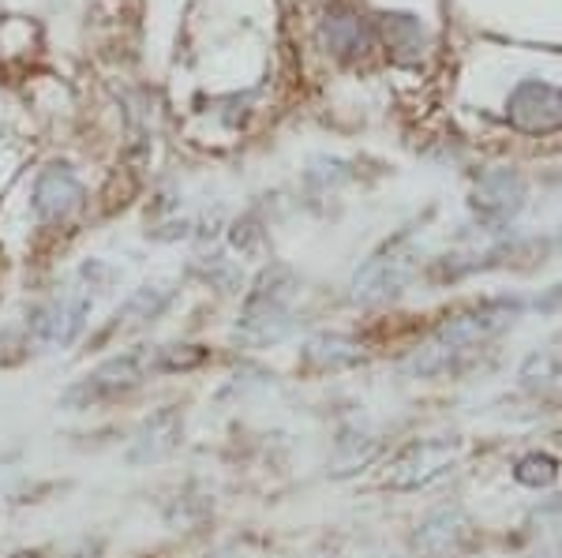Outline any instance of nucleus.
Listing matches in <instances>:
<instances>
[{"label":"nucleus","instance_id":"f257e3e1","mask_svg":"<svg viewBox=\"0 0 562 558\" xmlns=\"http://www.w3.org/2000/svg\"><path fill=\"white\" fill-rule=\"evenodd\" d=\"M521 311H525L521 296H487V300L473 304V308L447 315L431 330V338L420 349H413V356L405 360V372L420 375V379L450 372L458 356L476 353L480 345L498 338L506 327H514L521 319Z\"/></svg>","mask_w":562,"mask_h":558},{"label":"nucleus","instance_id":"f03ea898","mask_svg":"<svg viewBox=\"0 0 562 558\" xmlns=\"http://www.w3.org/2000/svg\"><path fill=\"white\" fill-rule=\"evenodd\" d=\"M301 293L296 285V274L289 266H267L256 277V285L244 296V308L237 319V338L244 345L262 349V345H274L293 330V300Z\"/></svg>","mask_w":562,"mask_h":558},{"label":"nucleus","instance_id":"7ed1b4c3","mask_svg":"<svg viewBox=\"0 0 562 558\" xmlns=\"http://www.w3.org/2000/svg\"><path fill=\"white\" fill-rule=\"evenodd\" d=\"M461 457V439L454 435H428L413 439L390 457L386 488L390 491H424L435 480H442Z\"/></svg>","mask_w":562,"mask_h":558},{"label":"nucleus","instance_id":"20e7f679","mask_svg":"<svg viewBox=\"0 0 562 558\" xmlns=\"http://www.w3.org/2000/svg\"><path fill=\"white\" fill-rule=\"evenodd\" d=\"M154 375H158L154 372V345L128 349V353L102 360L83 383L68 386L65 405H71V409H90V405H98L102 398H116L124 390H135V386L154 379Z\"/></svg>","mask_w":562,"mask_h":558},{"label":"nucleus","instance_id":"39448f33","mask_svg":"<svg viewBox=\"0 0 562 558\" xmlns=\"http://www.w3.org/2000/svg\"><path fill=\"white\" fill-rule=\"evenodd\" d=\"M525 203H529V184H525L518 169H506V166L480 173L473 195H469V206H473L476 221L487 232L510 229V221L525 210Z\"/></svg>","mask_w":562,"mask_h":558},{"label":"nucleus","instance_id":"423d86ee","mask_svg":"<svg viewBox=\"0 0 562 558\" xmlns=\"http://www.w3.org/2000/svg\"><path fill=\"white\" fill-rule=\"evenodd\" d=\"M473 544V517L461 502H442L416 521L409 547L416 558H454Z\"/></svg>","mask_w":562,"mask_h":558},{"label":"nucleus","instance_id":"0eeeda50","mask_svg":"<svg viewBox=\"0 0 562 558\" xmlns=\"http://www.w3.org/2000/svg\"><path fill=\"white\" fill-rule=\"evenodd\" d=\"M413 270H416V259L409 251L390 244L386 251L371 255L368 263L352 274V300L364 304V308L394 300V296H402L405 285L413 282Z\"/></svg>","mask_w":562,"mask_h":558},{"label":"nucleus","instance_id":"6e6552de","mask_svg":"<svg viewBox=\"0 0 562 558\" xmlns=\"http://www.w3.org/2000/svg\"><path fill=\"white\" fill-rule=\"evenodd\" d=\"M506 121L525 135H548L562 128V87L548 79H521L506 98Z\"/></svg>","mask_w":562,"mask_h":558},{"label":"nucleus","instance_id":"1a4fd4ad","mask_svg":"<svg viewBox=\"0 0 562 558\" xmlns=\"http://www.w3.org/2000/svg\"><path fill=\"white\" fill-rule=\"evenodd\" d=\"M87 315H90V296H83V293L57 296V300L42 304V308L31 315V334L38 345L71 349L79 338H83Z\"/></svg>","mask_w":562,"mask_h":558},{"label":"nucleus","instance_id":"9d476101","mask_svg":"<svg viewBox=\"0 0 562 558\" xmlns=\"http://www.w3.org/2000/svg\"><path fill=\"white\" fill-rule=\"evenodd\" d=\"M180 439H184V417H180V409H173V405H161V409H154L139 424V431H135L128 462L132 465L161 462V457H169L180 446Z\"/></svg>","mask_w":562,"mask_h":558},{"label":"nucleus","instance_id":"9b49d317","mask_svg":"<svg viewBox=\"0 0 562 558\" xmlns=\"http://www.w3.org/2000/svg\"><path fill=\"white\" fill-rule=\"evenodd\" d=\"M360 364H368V349L349 334H330L326 330V334L307 338L301 349V367L312 375H338Z\"/></svg>","mask_w":562,"mask_h":558},{"label":"nucleus","instance_id":"f8f14e48","mask_svg":"<svg viewBox=\"0 0 562 558\" xmlns=\"http://www.w3.org/2000/svg\"><path fill=\"white\" fill-rule=\"evenodd\" d=\"M79 203H83V184L68 166L45 169L38 184H34V214H38V221H65L68 214L79 210Z\"/></svg>","mask_w":562,"mask_h":558},{"label":"nucleus","instance_id":"ddd939ff","mask_svg":"<svg viewBox=\"0 0 562 558\" xmlns=\"http://www.w3.org/2000/svg\"><path fill=\"white\" fill-rule=\"evenodd\" d=\"M169 300H173V293L161 289V285H143V289H135L128 300L116 308L113 322L105 327V338L116 334V330H139V327H150L154 319H158L161 311L169 308Z\"/></svg>","mask_w":562,"mask_h":558},{"label":"nucleus","instance_id":"4468645a","mask_svg":"<svg viewBox=\"0 0 562 558\" xmlns=\"http://www.w3.org/2000/svg\"><path fill=\"white\" fill-rule=\"evenodd\" d=\"M379 457V439L368 435L360 428H346L334 443V457H330V472L334 476H352L364 465H371Z\"/></svg>","mask_w":562,"mask_h":558},{"label":"nucleus","instance_id":"2eb2a0df","mask_svg":"<svg viewBox=\"0 0 562 558\" xmlns=\"http://www.w3.org/2000/svg\"><path fill=\"white\" fill-rule=\"evenodd\" d=\"M323 45L330 53H338V57H360V53L371 45V31L364 20H357V15L338 12L323 23Z\"/></svg>","mask_w":562,"mask_h":558},{"label":"nucleus","instance_id":"dca6fc26","mask_svg":"<svg viewBox=\"0 0 562 558\" xmlns=\"http://www.w3.org/2000/svg\"><path fill=\"white\" fill-rule=\"evenodd\" d=\"M383 34L397 60H420L424 49H428V34H424L420 20H413V15H386Z\"/></svg>","mask_w":562,"mask_h":558},{"label":"nucleus","instance_id":"f3484780","mask_svg":"<svg viewBox=\"0 0 562 558\" xmlns=\"http://www.w3.org/2000/svg\"><path fill=\"white\" fill-rule=\"evenodd\" d=\"M514 483L525 491H548V488H555L559 483V476H562V465H559V457H551V454H543V449H532V454H525L514 462Z\"/></svg>","mask_w":562,"mask_h":558},{"label":"nucleus","instance_id":"a211bd4d","mask_svg":"<svg viewBox=\"0 0 562 558\" xmlns=\"http://www.w3.org/2000/svg\"><path fill=\"white\" fill-rule=\"evenodd\" d=\"M559 375H562V353H555V349H532L518 367V379L529 386L551 383V379H559Z\"/></svg>","mask_w":562,"mask_h":558},{"label":"nucleus","instance_id":"6ab92c4d","mask_svg":"<svg viewBox=\"0 0 562 558\" xmlns=\"http://www.w3.org/2000/svg\"><path fill=\"white\" fill-rule=\"evenodd\" d=\"M532 521H540L543 528H551V533H562V494L555 499H543L537 510H532Z\"/></svg>","mask_w":562,"mask_h":558},{"label":"nucleus","instance_id":"aec40b11","mask_svg":"<svg viewBox=\"0 0 562 558\" xmlns=\"http://www.w3.org/2000/svg\"><path fill=\"white\" fill-rule=\"evenodd\" d=\"M532 308L540 315H562V282L551 285V289H543L537 300H532Z\"/></svg>","mask_w":562,"mask_h":558},{"label":"nucleus","instance_id":"412c9836","mask_svg":"<svg viewBox=\"0 0 562 558\" xmlns=\"http://www.w3.org/2000/svg\"><path fill=\"white\" fill-rule=\"evenodd\" d=\"M529 558H562V536L559 539H551L548 547H540L537 555H529Z\"/></svg>","mask_w":562,"mask_h":558},{"label":"nucleus","instance_id":"4be33fe9","mask_svg":"<svg viewBox=\"0 0 562 558\" xmlns=\"http://www.w3.org/2000/svg\"><path fill=\"white\" fill-rule=\"evenodd\" d=\"M8 558H38L34 551H15V555H8Z\"/></svg>","mask_w":562,"mask_h":558}]
</instances>
